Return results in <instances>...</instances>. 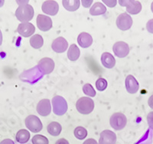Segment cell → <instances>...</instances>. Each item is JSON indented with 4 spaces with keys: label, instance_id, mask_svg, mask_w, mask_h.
<instances>
[{
    "label": "cell",
    "instance_id": "6da1fadb",
    "mask_svg": "<svg viewBox=\"0 0 153 144\" xmlns=\"http://www.w3.org/2000/svg\"><path fill=\"white\" fill-rule=\"evenodd\" d=\"M35 11L33 7L29 4H22L18 7L16 11V16L22 23L28 22L33 19Z\"/></svg>",
    "mask_w": 153,
    "mask_h": 144
},
{
    "label": "cell",
    "instance_id": "7a4b0ae2",
    "mask_svg": "<svg viewBox=\"0 0 153 144\" xmlns=\"http://www.w3.org/2000/svg\"><path fill=\"white\" fill-rule=\"evenodd\" d=\"M76 110L81 114L87 115L92 113L94 109V102L91 97H80L76 103Z\"/></svg>",
    "mask_w": 153,
    "mask_h": 144
},
{
    "label": "cell",
    "instance_id": "3957f363",
    "mask_svg": "<svg viewBox=\"0 0 153 144\" xmlns=\"http://www.w3.org/2000/svg\"><path fill=\"white\" fill-rule=\"evenodd\" d=\"M53 112L57 116H62L68 111V103L61 96H54L52 98Z\"/></svg>",
    "mask_w": 153,
    "mask_h": 144
},
{
    "label": "cell",
    "instance_id": "277c9868",
    "mask_svg": "<svg viewBox=\"0 0 153 144\" xmlns=\"http://www.w3.org/2000/svg\"><path fill=\"white\" fill-rule=\"evenodd\" d=\"M110 126L115 130H121L126 126L127 118L126 116L122 113L117 112L114 113L110 119Z\"/></svg>",
    "mask_w": 153,
    "mask_h": 144
},
{
    "label": "cell",
    "instance_id": "5b68a950",
    "mask_svg": "<svg viewBox=\"0 0 153 144\" xmlns=\"http://www.w3.org/2000/svg\"><path fill=\"white\" fill-rule=\"evenodd\" d=\"M121 6L126 7V12L128 14L136 15L139 14L142 10V4L139 1L136 0H126V1H119Z\"/></svg>",
    "mask_w": 153,
    "mask_h": 144
},
{
    "label": "cell",
    "instance_id": "8992f818",
    "mask_svg": "<svg viewBox=\"0 0 153 144\" xmlns=\"http://www.w3.org/2000/svg\"><path fill=\"white\" fill-rule=\"evenodd\" d=\"M27 128L33 133H38L43 128V125L41 120L35 115H29L25 120Z\"/></svg>",
    "mask_w": 153,
    "mask_h": 144
},
{
    "label": "cell",
    "instance_id": "52a82bcc",
    "mask_svg": "<svg viewBox=\"0 0 153 144\" xmlns=\"http://www.w3.org/2000/svg\"><path fill=\"white\" fill-rule=\"evenodd\" d=\"M132 23H133V21H132V17L127 12H123L122 14H120L117 17V21H116L117 28L122 31L129 30L132 27Z\"/></svg>",
    "mask_w": 153,
    "mask_h": 144
},
{
    "label": "cell",
    "instance_id": "ba28073f",
    "mask_svg": "<svg viewBox=\"0 0 153 144\" xmlns=\"http://www.w3.org/2000/svg\"><path fill=\"white\" fill-rule=\"evenodd\" d=\"M38 68L43 75H50L54 69V62L50 57H43L38 61Z\"/></svg>",
    "mask_w": 153,
    "mask_h": 144
},
{
    "label": "cell",
    "instance_id": "9c48e42d",
    "mask_svg": "<svg viewBox=\"0 0 153 144\" xmlns=\"http://www.w3.org/2000/svg\"><path fill=\"white\" fill-rule=\"evenodd\" d=\"M113 51L117 57H120V58H123L129 54L130 49H129L128 44L120 41V42H116L113 45Z\"/></svg>",
    "mask_w": 153,
    "mask_h": 144
},
{
    "label": "cell",
    "instance_id": "30bf717a",
    "mask_svg": "<svg viewBox=\"0 0 153 144\" xmlns=\"http://www.w3.org/2000/svg\"><path fill=\"white\" fill-rule=\"evenodd\" d=\"M37 26L42 31H48L52 28L53 22L50 17L45 15H38L36 19Z\"/></svg>",
    "mask_w": 153,
    "mask_h": 144
},
{
    "label": "cell",
    "instance_id": "8fae6325",
    "mask_svg": "<svg viewBox=\"0 0 153 144\" xmlns=\"http://www.w3.org/2000/svg\"><path fill=\"white\" fill-rule=\"evenodd\" d=\"M42 12L49 16H55L59 10V5L56 1L47 0L45 1L42 6Z\"/></svg>",
    "mask_w": 153,
    "mask_h": 144
},
{
    "label": "cell",
    "instance_id": "7c38bea8",
    "mask_svg": "<svg viewBox=\"0 0 153 144\" xmlns=\"http://www.w3.org/2000/svg\"><path fill=\"white\" fill-rule=\"evenodd\" d=\"M18 33L24 38L32 36L35 31V28L33 24L30 22H24L19 24L17 28Z\"/></svg>",
    "mask_w": 153,
    "mask_h": 144
},
{
    "label": "cell",
    "instance_id": "4fadbf2b",
    "mask_svg": "<svg viewBox=\"0 0 153 144\" xmlns=\"http://www.w3.org/2000/svg\"><path fill=\"white\" fill-rule=\"evenodd\" d=\"M117 135L110 130H105L102 131L100 137L98 144H116Z\"/></svg>",
    "mask_w": 153,
    "mask_h": 144
},
{
    "label": "cell",
    "instance_id": "5bb4252c",
    "mask_svg": "<svg viewBox=\"0 0 153 144\" xmlns=\"http://www.w3.org/2000/svg\"><path fill=\"white\" fill-rule=\"evenodd\" d=\"M37 112L42 116H47L51 112V104L50 100L42 99L38 102L37 105Z\"/></svg>",
    "mask_w": 153,
    "mask_h": 144
},
{
    "label": "cell",
    "instance_id": "9a60e30c",
    "mask_svg": "<svg viewBox=\"0 0 153 144\" xmlns=\"http://www.w3.org/2000/svg\"><path fill=\"white\" fill-rule=\"evenodd\" d=\"M51 48L54 51L57 53H63L68 49V42L63 37H58L53 41L51 44Z\"/></svg>",
    "mask_w": 153,
    "mask_h": 144
},
{
    "label": "cell",
    "instance_id": "2e32d148",
    "mask_svg": "<svg viewBox=\"0 0 153 144\" xmlns=\"http://www.w3.org/2000/svg\"><path fill=\"white\" fill-rule=\"evenodd\" d=\"M126 89L129 94H136L139 89V84L135 77L132 75H128L125 81Z\"/></svg>",
    "mask_w": 153,
    "mask_h": 144
},
{
    "label": "cell",
    "instance_id": "e0dca14e",
    "mask_svg": "<svg viewBox=\"0 0 153 144\" xmlns=\"http://www.w3.org/2000/svg\"><path fill=\"white\" fill-rule=\"evenodd\" d=\"M77 43L83 48H87L93 44V38L87 32H81L77 37Z\"/></svg>",
    "mask_w": 153,
    "mask_h": 144
},
{
    "label": "cell",
    "instance_id": "ac0fdd59",
    "mask_svg": "<svg viewBox=\"0 0 153 144\" xmlns=\"http://www.w3.org/2000/svg\"><path fill=\"white\" fill-rule=\"evenodd\" d=\"M101 63L106 68H113L116 64V59L110 52H104L101 55Z\"/></svg>",
    "mask_w": 153,
    "mask_h": 144
},
{
    "label": "cell",
    "instance_id": "d6986e66",
    "mask_svg": "<svg viewBox=\"0 0 153 144\" xmlns=\"http://www.w3.org/2000/svg\"><path fill=\"white\" fill-rule=\"evenodd\" d=\"M106 12V7L102 2H97L92 5L90 9V14L91 16H97L105 14Z\"/></svg>",
    "mask_w": 153,
    "mask_h": 144
},
{
    "label": "cell",
    "instance_id": "ffe728a7",
    "mask_svg": "<svg viewBox=\"0 0 153 144\" xmlns=\"http://www.w3.org/2000/svg\"><path fill=\"white\" fill-rule=\"evenodd\" d=\"M47 130L50 135L53 137H57L61 133L62 127L58 122H51L48 125Z\"/></svg>",
    "mask_w": 153,
    "mask_h": 144
},
{
    "label": "cell",
    "instance_id": "44dd1931",
    "mask_svg": "<svg viewBox=\"0 0 153 144\" xmlns=\"http://www.w3.org/2000/svg\"><path fill=\"white\" fill-rule=\"evenodd\" d=\"M80 55V51L76 45L73 44L70 46L68 51V57L70 61H75L78 59Z\"/></svg>",
    "mask_w": 153,
    "mask_h": 144
},
{
    "label": "cell",
    "instance_id": "7402d4cb",
    "mask_svg": "<svg viewBox=\"0 0 153 144\" xmlns=\"http://www.w3.org/2000/svg\"><path fill=\"white\" fill-rule=\"evenodd\" d=\"M63 6L69 12H74L80 7V1L79 0H64L62 1Z\"/></svg>",
    "mask_w": 153,
    "mask_h": 144
},
{
    "label": "cell",
    "instance_id": "603a6c76",
    "mask_svg": "<svg viewBox=\"0 0 153 144\" xmlns=\"http://www.w3.org/2000/svg\"><path fill=\"white\" fill-rule=\"evenodd\" d=\"M16 141L19 143H26L30 139V133L27 130L22 129V130H19L16 134Z\"/></svg>",
    "mask_w": 153,
    "mask_h": 144
},
{
    "label": "cell",
    "instance_id": "cb8c5ba5",
    "mask_svg": "<svg viewBox=\"0 0 153 144\" xmlns=\"http://www.w3.org/2000/svg\"><path fill=\"white\" fill-rule=\"evenodd\" d=\"M29 42L31 47L35 49H39L43 46L44 39L42 35L36 34L31 37Z\"/></svg>",
    "mask_w": 153,
    "mask_h": 144
},
{
    "label": "cell",
    "instance_id": "d4e9b609",
    "mask_svg": "<svg viewBox=\"0 0 153 144\" xmlns=\"http://www.w3.org/2000/svg\"><path fill=\"white\" fill-rule=\"evenodd\" d=\"M74 134V136L76 139L82 140H84L87 137V130L83 127H77L75 128Z\"/></svg>",
    "mask_w": 153,
    "mask_h": 144
},
{
    "label": "cell",
    "instance_id": "484cf974",
    "mask_svg": "<svg viewBox=\"0 0 153 144\" xmlns=\"http://www.w3.org/2000/svg\"><path fill=\"white\" fill-rule=\"evenodd\" d=\"M83 92L86 94V95L89 96L91 97H94L96 96V91L94 90V87L91 84H85L83 86Z\"/></svg>",
    "mask_w": 153,
    "mask_h": 144
},
{
    "label": "cell",
    "instance_id": "4316f807",
    "mask_svg": "<svg viewBox=\"0 0 153 144\" xmlns=\"http://www.w3.org/2000/svg\"><path fill=\"white\" fill-rule=\"evenodd\" d=\"M32 143L33 144H48L49 143V141L47 137H45L43 135H35L34 136L32 140Z\"/></svg>",
    "mask_w": 153,
    "mask_h": 144
},
{
    "label": "cell",
    "instance_id": "83f0119b",
    "mask_svg": "<svg viewBox=\"0 0 153 144\" xmlns=\"http://www.w3.org/2000/svg\"><path fill=\"white\" fill-rule=\"evenodd\" d=\"M107 81L104 78H99L96 81V88L99 91H103L107 87Z\"/></svg>",
    "mask_w": 153,
    "mask_h": 144
},
{
    "label": "cell",
    "instance_id": "f1b7e54d",
    "mask_svg": "<svg viewBox=\"0 0 153 144\" xmlns=\"http://www.w3.org/2000/svg\"><path fill=\"white\" fill-rule=\"evenodd\" d=\"M147 122H148L149 127L153 130V111H151L147 115Z\"/></svg>",
    "mask_w": 153,
    "mask_h": 144
},
{
    "label": "cell",
    "instance_id": "f546056e",
    "mask_svg": "<svg viewBox=\"0 0 153 144\" xmlns=\"http://www.w3.org/2000/svg\"><path fill=\"white\" fill-rule=\"evenodd\" d=\"M146 29L149 32L153 34V19L149 20L147 24H146Z\"/></svg>",
    "mask_w": 153,
    "mask_h": 144
},
{
    "label": "cell",
    "instance_id": "4dcf8cb0",
    "mask_svg": "<svg viewBox=\"0 0 153 144\" xmlns=\"http://www.w3.org/2000/svg\"><path fill=\"white\" fill-rule=\"evenodd\" d=\"M103 2L106 4V5H107V6H109L110 8H113L117 5V1H116V0H111V1H109V0H107V1L103 0Z\"/></svg>",
    "mask_w": 153,
    "mask_h": 144
},
{
    "label": "cell",
    "instance_id": "1f68e13d",
    "mask_svg": "<svg viewBox=\"0 0 153 144\" xmlns=\"http://www.w3.org/2000/svg\"><path fill=\"white\" fill-rule=\"evenodd\" d=\"M93 2H94L93 0H90V1H89V0H84V1H82L81 2L82 4H83V6H84V7L89 8L91 6V4L93 3Z\"/></svg>",
    "mask_w": 153,
    "mask_h": 144
},
{
    "label": "cell",
    "instance_id": "d6a6232c",
    "mask_svg": "<svg viewBox=\"0 0 153 144\" xmlns=\"http://www.w3.org/2000/svg\"><path fill=\"white\" fill-rule=\"evenodd\" d=\"M55 144H69V142L65 138H61V139L56 141Z\"/></svg>",
    "mask_w": 153,
    "mask_h": 144
},
{
    "label": "cell",
    "instance_id": "836d02e7",
    "mask_svg": "<svg viewBox=\"0 0 153 144\" xmlns=\"http://www.w3.org/2000/svg\"><path fill=\"white\" fill-rule=\"evenodd\" d=\"M83 144H98V143L97 142V140H95L94 139L91 138V139H88L87 140L84 141Z\"/></svg>",
    "mask_w": 153,
    "mask_h": 144
},
{
    "label": "cell",
    "instance_id": "e575fe53",
    "mask_svg": "<svg viewBox=\"0 0 153 144\" xmlns=\"http://www.w3.org/2000/svg\"><path fill=\"white\" fill-rule=\"evenodd\" d=\"M0 144H15V143L11 139H5L0 142Z\"/></svg>",
    "mask_w": 153,
    "mask_h": 144
},
{
    "label": "cell",
    "instance_id": "d590c367",
    "mask_svg": "<svg viewBox=\"0 0 153 144\" xmlns=\"http://www.w3.org/2000/svg\"><path fill=\"white\" fill-rule=\"evenodd\" d=\"M148 104H149V106L153 110V94L152 95L150 96V97L149 98V101H148Z\"/></svg>",
    "mask_w": 153,
    "mask_h": 144
},
{
    "label": "cell",
    "instance_id": "8d00e7d4",
    "mask_svg": "<svg viewBox=\"0 0 153 144\" xmlns=\"http://www.w3.org/2000/svg\"><path fill=\"white\" fill-rule=\"evenodd\" d=\"M2 41H3V38H2V33L1 30H0V45L2 44Z\"/></svg>",
    "mask_w": 153,
    "mask_h": 144
},
{
    "label": "cell",
    "instance_id": "74e56055",
    "mask_svg": "<svg viewBox=\"0 0 153 144\" xmlns=\"http://www.w3.org/2000/svg\"><path fill=\"white\" fill-rule=\"evenodd\" d=\"M151 10H152V13H153V2H152V4H151Z\"/></svg>",
    "mask_w": 153,
    "mask_h": 144
}]
</instances>
